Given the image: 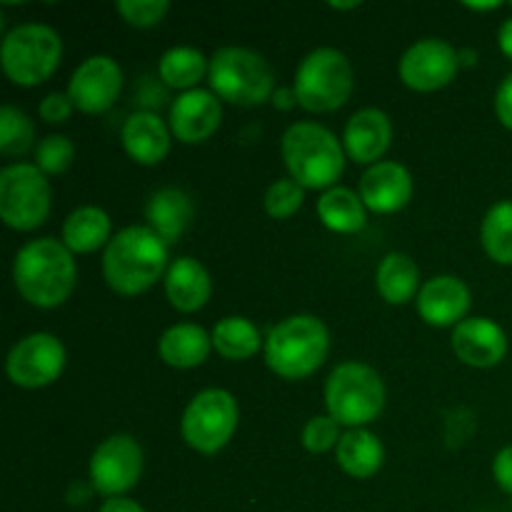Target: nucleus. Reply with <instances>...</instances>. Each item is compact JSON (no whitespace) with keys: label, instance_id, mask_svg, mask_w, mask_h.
<instances>
[{"label":"nucleus","instance_id":"f257e3e1","mask_svg":"<svg viewBox=\"0 0 512 512\" xmlns=\"http://www.w3.org/2000/svg\"><path fill=\"white\" fill-rule=\"evenodd\" d=\"M170 245L148 225H130L103 250V278L125 298L145 293L168 273Z\"/></svg>","mask_w":512,"mask_h":512},{"label":"nucleus","instance_id":"f03ea898","mask_svg":"<svg viewBox=\"0 0 512 512\" xmlns=\"http://www.w3.org/2000/svg\"><path fill=\"white\" fill-rule=\"evenodd\" d=\"M78 268L73 253L58 238H38L15 253L13 283L33 308H58L73 295Z\"/></svg>","mask_w":512,"mask_h":512},{"label":"nucleus","instance_id":"7ed1b4c3","mask_svg":"<svg viewBox=\"0 0 512 512\" xmlns=\"http://www.w3.org/2000/svg\"><path fill=\"white\" fill-rule=\"evenodd\" d=\"M285 168L305 190H330L345 170V148L318 123H293L283 135Z\"/></svg>","mask_w":512,"mask_h":512},{"label":"nucleus","instance_id":"20e7f679","mask_svg":"<svg viewBox=\"0 0 512 512\" xmlns=\"http://www.w3.org/2000/svg\"><path fill=\"white\" fill-rule=\"evenodd\" d=\"M265 363L278 378H310L325 363L330 350L328 325L315 315H290L265 338Z\"/></svg>","mask_w":512,"mask_h":512},{"label":"nucleus","instance_id":"39448f33","mask_svg":"<svg viewBox=\"0 0 512 512\" xmlns=\"http://www.w3.org/2000/svg\"><path fill=\"white\" fill-rule=\"evenodd\" d=\"M325 408L333 420L348 430L365 428L385 408V383L370 365L348 360L325 380Z\"/></svg>","mask_w":512,"mask_h":512},{"label":"nucleus","instance_id":"423d86ee","mask_svg":"<svg viewBox=\"0 0 512 512\" xmlns=\"http://www.w3.org/2000/svg\"><path fill=\"white\" fill-rule=\"evenodd\" d=\"M208 80L210 90L220 100L243 108L268 103L275 95V75L268 60L255 50L238 45L215 50L210 58Z\"/></svg>","mask_w":512,"mask_h":512},{"label":"nucleus","instance_id":"0eeeda50","mask_svg":"<svg viewBox=\"0 0 512 512\" xmlns=\"http://www.w3.org/2000/svg\"><path fill=\"white\" fill-rule=\"evenodd\" d=\"M355 73L348 55L338 48H315L300 60L293 90L298 105L308 113H333L353 95Z\"/></svg>","mask_w":512,"mask_h":512},{"label":"nucleus","instance_id":"6e6552de","mask_svg":"<svg viewBox=\"0 0 512 512\" xmlns=\"http://www.w3.org/2000/svg\"><path fill=\"white\" fill-rule=\"evenodd\" d=\"M63 60V40L50 25L23 23L5 33L0 63L8 80L20 88H35L58 70Z\"/></svg>","mask_w":512,"mask_h":512},{"label":"nucleus","instance_id":"1a4fd4ad","mask_svg":"<svg viewBox=\"0 0 512 512\" xmlns=\"http://www.w3.org/2000/svg\"><path fill=\"white\" fill-rule=\"evenodd\" d=\"M238 423V400L223 388H208L188 403L180 418V433L195 453L215 455L233 440Z\"/></svg>","mask_w":512,"mask_h":512},{"label":"nucleus","instance_id":"9d476101","mask_svg":"<svg viewBox=\"0 0 512 512\" xmlns=\"http://www.w3.org/2000/svg\"><path fill=\"white\" fill-rule=\"evenodd\" d=\"M53 193L38 165L13 163L0 170V218L18 233H30L48 220Z\"/></svg>","mask_w":512,"mask_h":512},{"label":"nucleus","instance_id":"9b49d317","mask_svg":"<svg viewBox=\"0 0 512 512\" xmlns=\"http://www.w3.org/2000/svg\"><path fill=\"white\" fill-rule=\"evenodd\" d=\"M143 448L133 435L115 433L95 448L90 458V485L105 498H123L143 475Z\"/></svg>","mask_w":512,"mask_h":512},{"label":"nucleus","instance_id":"f8f14e48","mask_svg":"<svg viewBox=\"0 0 512 512\" xmlns=\"http://www.w3.org/2000/svg\"><path fill=\"white\" fill-rule=\"evenodd\" d=\"M65 360H68V353L58 335L30 333L10 348L5 370H8L10 383L18 388L40 390L53 385L63 375Z\"/></svg>","mask_w":512,"mask_h":512},{"label":"nucleus","instance_id":"ddd939ff","mask_svg":"<svg viewBox=\"0 0 512 512\" xmlns=\"http://www.w3.org/2000/svg\"><path fill=\"white\" fill-rule=\"evenodd\" d=\"M458 50L443 38H423L410 45L398 63L400 80L418 93H435L458 75Z\"/></svg>","mask_w":512,"mask_h":512},{"label":"nucleus","instance_id":"4468645a","mask_svg":"<svg viewBox=\"0 0 512 512\" xmlns=\"http://www.w3.org/2000/svg\"><path fill=\"white\" fill-rule=\"evenodd\" d=\"M123 90V70L110 55H90L75 68L68 83V98L80 113L100 115L110 110Z\"/></svg>","mask_w":512,"mask_h":512},{"label":"nucleus","instance_id":"2eb2a0df","mask_svg":"<svg viewBox=\"0 0 512 512\" xmlns=\"http://www.w3.org/2000/svg\"><path fill=\"white\" fill-rule=\"evenodd\" d=\"M220 123H223V103L213 90H188L170 105V133L185 145L210 140L218 133Z\"/></svg>","mask_w":512,"mask_h":512},{"label":"nucleus","instance_id":"dca6fc26","mask_svg":"<svg viewBox=\"0 0 512 512\" xmlns=\"http://www.w3.org/2000/svg\"><path fill=\"white\" fill-rule=\"evenodd\" d=\"M455 358L468 368H495L508 355V335L493 318H465L453 328Z\"/></svg>","mask_w":512,"mask_h":512},{"label":"nucleus","instance_id":"f3484780","mask_svg":"<svg viewBox=\"0 0 512 512\" xmlns=\"http://www.w3.org/2000/svg\"><path fill=\"white\" fill-rule=\"evenodd\" d=\"M415 308L433 328H455L470 310V288L458 275H435L423 283Z\"/></svg>","mask_w":512,"mask_h":512},{"label":"nucleus","instance_id":"a211bd4d","mask_svg":"<svg viewBox=\"0 0 512 512\" xmlns=\"http://www.w3.org/2000/svg\"><path fill=\"white\" fill-rule=\"evenodd\" d=\"M360 198L365 208L378 215L398 213L413 198V175L403 163L380 160L360 178Z\"/></svg>","mask_w":512,"mask_h":512},{"label":"nucleus","instance_id":"6ab92c4d","mask_svg":"<svg viewBox=\"0 0 512 512\" xmlns=\"http://www.w3.org/2000/svg\"><path fill=\"white\" fill-rule=\"evenodd\" d=\"M393 140V123L378 108H363L350 115L343 130V148L350 160L358 165L380 163Z\"/></svg>","mask_w":512,"mask_h":512},{"label":"nucleus","instance_id":"aec40b11","mask_svg":"<svg viewBox=\"0 0 512 512\" xmlns=\"http://www.w3.org/2000/svg\"><path fill=\"white\" fill-rule=\"evenodd\" d=\"M170 125L158 113L138 110L130 115L120 130V140L130 160L138 165H158L170 153Z\"/></svg>","mask_w":512,"mask_h":512},{"label":"nucleus","instance_id":"412c9836","mask_svg":"<svg viewBox=\"0 0 512 512\" xmlns=\"http://www.w3.org/2000/svg\"><path fill=\"white\" fill-rule=\"evenodd\" d=\"M163 283L170 305L180 313H198L200 308L208 305L210 293H213V280H210L208 268L190 255H183V258L170 263Z\"/></svg>","mask_w":512,"mask_h":512},{"label":"nucleus","instance_id":"4be33fe9","mask_svg":"<svg viewBox=\"0 0 512 512\" xmlns=\"http://www.w3.org/2000/svg\"><path fill=\"white\" fill-rule=\"evenodd\" d=\"M148 228H153L168 245L178 243L195 218L193 200L180 188H160L150 195L145 208Z\"/></svg>","mask_w":512,"mask_h":512},{"label":"nucleus","instance_id":"5701e85b","mask_svg":"<svg viewBox=\"0 0 512 512\" xmlns=\"http://www.w3.org/2000/svg\"><path fill=\"white\" fill-rule=\"evenodd\" d=\"M213 338L195 323H178L165 330L158 340V355L175 370L198 368L208 360Z\"/></svg>","mask_w":512,"mask_h":512},{"label":"nucleus","instance_id":"b1692460","mask_svg":"<svg viewBox=\"0 0 512 512\" xmlns=\"http://www.w3.org/2000/svg\"><path fill=\"white\" fill-rule=\"evenodd\" d=\"M335 460L345 475L355 480H368L383 468L385 448L378 435L370 433L368 428H353L340 438Z\"/></svg>","mask_w":512,"mask_h":512},{"label":"nucleus","instance_id":"393cba45","mask_svg":"<svg viewBox=\"0 0 512 512\" xmlns=\"http://www.w3.org/2000/svg\"><path fill=\"white\" fill-rule=\"evenodd\" d=\"M65 248L73 255H88L100 248H108L113 240L110 235V215L98 205H83L75 208L63 223Z\"/></svg>","mask_w":512,"mask_h":512},{"label":"nucleus","instance_id":"a878e982","mask_svg":"<svg viewBox=\"0 0 512 512\" xmlns=\"http://www.w3.org/2000/svg\"><path fill=\"white\" fill-rule=\"evenodd\" d=\"M375 288L385 303H410V300L418 298L420 288H423L418 263L405 253H388L375 270Z\"/></svg>","mask_w":512,"mask_h":512},{"label":"nucleus","instance_id":"bb28decb","mask_svg":"<svg viewBox=\"0 0 512 512\" xmlns=\"http://www.w3.org/2000/svg\"><path fill=\"white\" fill-rule=\"evenodd\" d=\"M315 210H318L325 228L340 235H355L368 225V215H365L368 208H365L360 193L343 188V185H335V188L325 190L318 198Z\"/></svg>","mask_w":512,"mask_h":512},{"label":"nucleus","instance_id":"cd10ccee","mask_svg":"<svg viewBox=\"0 0 512 512\" xmlns=\"http://www.w3.org/2000/svg\"><path fill=\"white\" fill-rule=\"evenodd\" d=\"M213 338V348L223 355L225 360H248L253 355H258L260 345H265V340L260 338V330L253 320L243 318V315H228V318L220 320L218 325L210 333Z\"/></svg>","mask_w":512,"mask_h":512},{"label":"nucleus","instance_id":"c85d7f7f","mask_svg":"<svg viewBox=\"0 0 512 512\" xmlns=\"http://www.w3.org/2000/svg\"><path fill=\"white\" fill-rule=\"evenodd\" d=\"M160 80H163L168 88L175 90H195V85L208 75L210 60L200 53L198 48H190V45H178V48L165 50L163 58H160Z\"/></svg>","mask_w":512,"mask_h":512},{"label":"nucleus","instance_id":"c756f323","mask_svg":"<svg viewBox=\"0 0 512 512\" xmlns=\"http://www.w3.org/2000/svg\"><path fill=\"white\" fill-rule=\"evenodd\" d=\"M480 243L493 263L512 265V200H500L485 213Z\"/></svg>","mask_w":512,"mask_h":512},{"label":"nucleus","instance_id":"7c9ffc66","mask_svg":"<svg viewBox=\"0 0 512 512\" xmlns=\"http://www.w3.org/2000/svg\"><path fill=\"white\" fill-rule=\"evenodd\" d=\"M33 140V120L15 105H3L0 110V153L8 158H20L33 148Z\"/></svg>","mask_w":512,"mask_h":512},{"label":"nucleus","instance_id":"2f4dec72","mask_svg":"<svg viewBox=\"0 0 512 512\" xmlns=\"http://www.w3.org/2000/svg\"><path fill=\"white\" fill-rule=\"evenodd\" d=\"M305 188L295 183L293 178H280L265 190V213L273 220H288L303 208Z\"/></svg>","mask_w":512,"mask_h":512},{"label":"nucleus","instance_id":"473e14b6","mask_svg":"<svg viewBox=\"0 0 512 512\" xmlns=\"http://www.w3.org/2000/svg\"><path fill=\"white\" fill-rule=\"evenodd\" d=\"M75 160V145L73 140L65 135H48L35 148V165L43 170L45 175H60L73 165Z\"/></svg>","mask_w":512,"mask_h":512},{"label":"nucleus","instance_id":"72a5a7b5","mask_svg":"<svg viewBox=\"0 0 512 512\" xmlns=\"http://www.w3.org/2000/svg\"><path fill=\"white\" fill-rule=\"evenodd\" d=\"M340 423L333 420L330 415H315L305 423L303 433H300V443L308 453L320 455V453H328V450L338 448L340 443Z\"/></svg>","mask_w":512,"mask_h":512},{"label":"nucleus","instance_id":"f704fd0d","mask_svg":"<svg viewBox=\"0 0 512 512\" xmlns=\"http://www.w3.org/2000/svg\"><path fill=\"white\" fill-rule=\"evenodd\" d=\"M115 10L133 28H153V25L163 23L170 3L168 0H118Z\"/></svg>","mask_w":512,"mask_h":512},{"label":"nucleus","instance_id":"c9c22d12","mask_svg":"<svg viewBox=\"0 0 512 512\" xmlns=\"http://www.w3.org/2000/svg\"><path fill=\"white\" fill-rule=\"evenodd\" d=\"M73 110H75V105H73V100L68 98V93H50V95H45L38 105L40 118H43L45 123H53V125L65 123V120L73 115Z\"/></svg>","mask_w":512,"mask_h":512},{"label":"nucleus","instance_id":"e433bc0d","mask_svg":"<svg viewBox=\"0 0 512 512\" xmlns=\"http://www.w3.org/2000/svg\"><path fill=\"white\" fill-rule=\"evenodd\" d=\"M493 480L503 493L512 495V445L498 450L493 460Z\"/></svg>","mask_w":512,"mask_h":512},{"label":"nucleus","instance_id":"4c0bfd02","mask_svg":"<svg viewBox=\"0 0 512 512\" xmlns=\"http://www.w3.org/2000/svg\"><path fill=\"white\" fill-rule=\"evenodd\" d=\"M495 115L505 128L512 130V73L505 75V80L495 90Z\"/></svg>","mask_w":512,"mask_h":512},{"label":"nucleus","instance_id":"58836bf2","mask_svg":"<svg viewBox=\"0 0 512 512\" xmlns=\"http://www.w3.org/2000/svg\"><path fill=\"white\" fill-rule=\"evenodd\" d=\"M100 512H145V508L140 503L130 498H108L103 505H100Z\"/></svg>","mask_w":512,"mask_h":512},{"label":"nucleus","instance_id":"ea45409f","mask_svg":"<svg viewBox=\"0 0 512 512\" xmlns=\"http://www.w3.org/2000/svg\"><path fill=\"white\" fill-rule=\"evenodd\" d=\"M498 45L503 50V55L508 60H512V18L505 20L498 30Z\"/></svg>","mask_w":512,"mask_h":512},{"label":"nucleus","instance_id":"a19ab883","mask_svg":"<svg viewBox=\"0 0 512 512\" xmlns=\"http://www.w3.org/2000/svg\"><path fill=\"white\" fill-rule=\"evenodd\" d=\"M273 105H275V108H280V110H290V108H293V105H298V98H295V90L293 88L275 90Z\"/></svg>","mask_w":512,"mask_h":512},{"label":"nucleus","instance_id":"79ce46f5","mask_svg":"<svg viewBox=\"0 0 512 512\" xmlns=\"http://www.w3.org/2000/svg\"><path fill=\"white\" fill-rule=\"evenodd\" d=\"M458 60H460V68H473L475 60H478V53L470 48H460L458 50Z\"/></svg>","mask_w":512,"mask_h":512},{"label":"nucleus","instance_id":"37998d69","mask_svg":"<svg viewBox=\"0 0 512 512\" xmlns=\"http://www.w3.org/2000/svg\"><path fill=\"white\" fill-rule=\"evenodd\" d=\"M465 8L475 13H488V10H498L500 3H465Z\"/></svg>","mask_w":512,"mask_h":512},{"label":"nucleus","instance_id":"c03bdc74","mask_svg":"<svg viewBox=\"0 0 512 512\" xmlns=\"http://www.w3.org/2000/svg\"><path fill=\"white\" fill-rule=\"evenodd\" d=\"M330 8L333 10H355V8H360V3H330Z\"/></svg>","mask_w":512,"mask_h":512},{"label":"nucleus","instance_id":"a18cd8bd","mask_svg":"<svg viewBox=\"0 0 512 512\" xmlns=\"http://www.w3.org/2000/svg\"><path fill=\"white\" fill-rule=\"evenodd\" d=\"M510 8H512V3H510Z\"/></svg>","mask_w":512,"mask_h":512}]
</instances>
